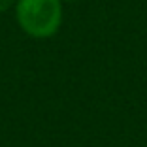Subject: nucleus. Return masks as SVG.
<instances>
[{"instance_id": "f257e3e1", "label": "nucleus", "mask_w": 147, "mask_h": 147, "mask_svg": "<svg viewBox=\"0 0 147 147\" xmlns=\"http://www.w3.org/2000/svg\"><path fill=\"white\" fill-rule=\"evenodd\" d=\"M17 21L23 30L34 38L53 36L62 21L61 0H19Z\"/></svg>"}, {"instance_id": "f03ea898", "label": "nucleus", "mask_w": 147, "mask_h": 147, "mask_svg": "<svg viewBox=\"0 0 147 147\" xmlns=\"http://www.w3.org/2000/svg\"><path fill=\"white\" fill-rule=\"evenodd\" d=\"M13 4H15V0H0V13L6 11V9H9Z\"/></svg>"}]
</instances>
